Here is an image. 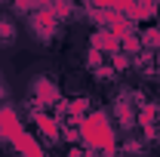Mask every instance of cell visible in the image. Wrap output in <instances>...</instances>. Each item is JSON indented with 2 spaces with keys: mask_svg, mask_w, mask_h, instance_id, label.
I'll return each mask as SVG.
<instances>
[{
  "mask_svg": "<svg viewBox=\"0 0 160 157\" xmlns=\"http://www.w3.org/2000/svg\"><path fill=\"white\" fill-rule=\"evenodd\" d=\"M77 133H80V145L89 151H99L102 157H114L120 148L111 111H86L77 120Z\"/></svg>",
  "mask_w": 160,
  "mask_h": 157,
  "instance_id": "obj_1",
  "label": "cell"
},
{
  "mask_svg": "<svg viewBox=\"0 0 160 157\" xmlns=\"http://www.w3.org/2000/svg\"><path fill=\"white\" fill-rule=\"evenodd\" d=\"M59 83L46 74H34L28 80V102H34L37 108H56L59 105Z\"/></svg>",
  "mask_w": 160,
  "mask_h": 157,
  "instance_id": "obj_2",
  "label": "cell"
},
{
  "mask_svg": "<svg viewBox=\"0 0 160 157\" xmlns=\"http://www.w3.org/2000/svg\"><path fill=\"white\" fill-rule=\"evenodd\" d=\"M28 31L37 40H52L59 31V16L52 9H31L28 13Z\"/></svg>",
  "mask_w": 160,
  "mask_h": 157,
  "instance_id": "obj_3",
  "label": "cell"
},
{
  "mask_svg": "<svg viewBox=\"0 0 160 157\" xmlns=\"http://www.w3.org/2000/svg\"><path fill=\"white\" fill-rule=\"evenodd\" d=\"M22 133H25V126H22L19 111L12 105H0V142H9L12 145Z\"/></svg>",
  "mask_w": 160,
  "mask_h": 157,
  "instance_id": "obj_4",
  "label": "cell"
},
{
  "mask_svg": "<svg viewBox=\"0 0 160 157\" xmlns=\"http://www.w3.org/2000/svg\"><path fill=\"white\" fill-rule=\"evenodd\" d=\"M111 117H117V126L120 129H132L136 126V108L129 105V93H123V96L114 99V108H111Z\"/></svg>",
  "mask_w": 160,
  "mask_h": 157,
  "instance_id": "obj_5",
  "label": "cell"
},
{
  "mask_svg": "<svg viewBox=\"0 0 160 157\" xmlns=\"http://www.w3.org/2000/svg\"><path fill=\"white\" fill-rule=\"evenodd\" d=\"M31 117H34V126H37L49 142H59V139H62V123H59V117L46 114V108H37Z\"/></svg>",
  "mask_w": 160,
  "mask_h": 157,
  "instance_id": "obj_6",
  "label": "cell"
},
{
  "mask_svg": "<svg viewBox=\"0 0 160 157\" xmlns=\"http://www.w3.org/2000/svg\"><path fill=\"white\" fill-rule=\"evenodd\" d=\"M123 16L129 22H151V19H157V3L154 0H129Z\"/></svg>",
  "mask_w": 160,
  "mask_h": 157,
  "instance_id": "obj_7",
  "label": "cell"
},
{
  "mask_svg": "<svg viewBox=\"0 0 160 157\" xmlns=\"http://www.w3.org/2000/svg\"><path fill=\"white\" fill-rule=\"evenodd\" d=\"M12 148H16V154H19V157H46V151L40 148V139L31 136L28 129H25L16 142H12Z\"/></svg>",
  "mask_w": 160,
  "mask_h": 157,
  "instance_id": "obj_8",
  "label": "cell"
},
{
  "mask_svg": "<svg viewBox=\"0 0 160 157\" xmlns=\"http://www.w3.org/2000/svg\"><path fill=\"white\" fill-rule=\"evenodd\" d=\"M92 49H99L105 56H114V53H120V37H114L108 28H99L92 34Z\"/></svg>",
  "mask_w": 160,
  "mask_h": 157,
  "instance_id": "obj_9",
  "label": "cell"
},
{
  "mask_svg": "<svg viewBox=\"0 0 160 157\" xmlns=\"http://www.w3.org/2000/svg\"><path fill=\"white\" fill-rule=\"evenodd\" d=\"M19 40V28H16V22L6 19V16H0V46H12Z\"/></svg>",
  "mask_w": 160,
  "mask_h": 157,
  "instance_id": "obj_10",
  "label": "cell"
},
{
  "mask_svg": "<svg viewBox=\"0 0 160 157\" xmlns=\"http://www.w3.org/2000/svg\"><path fill=\"white\" fill-rule=\"evenodd\" d=\"M6 96H9V83L3 80V74H0V102H3Z\"/></svg>",
  "mask_w": 160,
  "mask_h": 157,
  "instance_id": "obj_11",
  "label": "cell"
},
{
  "mask_svg": "<svg viewBox=\"0 0 160 157\" xmlns=\"http://www.w3.org/2000/svg\"><path fill=\"white\" fill-rule=\"evenodd\" d=\"M68 157H89V154H86L83 148H71V151H68Z\"/></svg>",
  "mask_w": 160,
  "mask_h": 157,
  "instance_id": "obj_12",
  "label": "cell"
},
{
  "mask_svg": "<svg viewBox=\"0 0 160 157\" xmlns=\"http://www.w3.org/2000/svg\"><path fill=\"white\" fill-rule=\"evenodd\" d=\"M157 139H160V129H157Z\"/></svg>",
  "mask_w": 160,
  "mask_h": 157,
  "instance_id": "obj_13",
  "label": "cell"
}]
</instances>
